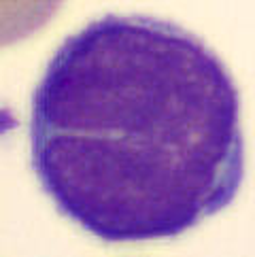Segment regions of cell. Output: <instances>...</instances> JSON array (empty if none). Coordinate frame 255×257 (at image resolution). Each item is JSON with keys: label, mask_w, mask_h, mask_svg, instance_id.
<instances>
[{"label": "cell", "mask_w": 255, "mask_h": 257, "mask_svg": "<svg viewBox=\"0 0 255 257\" xmlns=\"http://www.w3.org/2000/svg\"><path fill=\"white\" fill-rule=\"evenodd\" d=\"M30 160L56 208L100 240L181 236L242 185L238 87L179 24L104 15L47 62L32 94Z\"/></svg>", "instance_id": "obj_1"}, {"label": "cell", "mask_w": 255, "mask_h": 257, "mask_svg": "<svg viewBox=\"0 0 255 257\" xmlns=\"http://www.w3.org/2000/svg\"><path fill=\"white\" fill-rule=\"evenodd\" d=\"M64 0H0V47L39 32Z\"/></svg>", "instance_id": "obj_2"}]
</instances>
